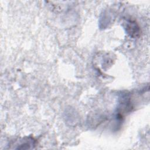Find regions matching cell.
Returning a JSON list of instances; mask_svg holds the SVG:
<instances>
[{
  "label": "cell",
  "mask_w": 150,
  "mask_h": 150,
  "mask_svg": "<svg viewBox=\"0 0 150 150\" xmlns=\"http://www.w3.org/2000/svg\"><path fill=\"white\" fill-rule=\"evenodd\" d=\"M124 24V28L127 33L131 38H135L139 36L140 33V29L135 21L128 19L125 21Z\"/></svg>",
  "instance_id": "1"
}]
</instances>
